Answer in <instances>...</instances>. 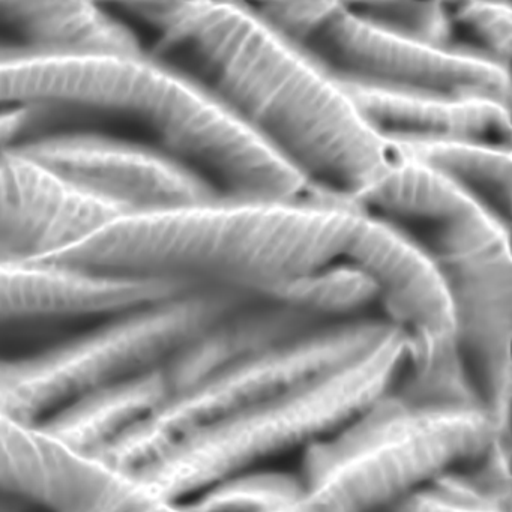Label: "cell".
<instances>
[{"instance_id": "1", "label": "cell", "mask_w": 512, "mask_h": 512, "mask_svg": "<svg viewBox=\"0 0 512 512\" xmlns=\"http://www.w3.org/2000/svg\"><path fill=\"white\" fill-rule=\"evenodd\" d=\"M158 32L149 55L214 98L277 155L310 199L353 206L391 170L394 154L340 83L251 4H128Z\"/></svg>"}, {"instance_id": "2", "label": "cell", "mask_w": 512, "mask_h": 512, "mask_svg": "<svg viewBox=\"0 0 512 512\" xmlns=\"http://www.w3.org/2000/svg\"><path fill=\"white\" fill-rule=\"evenodd\" d=\"M367 220L358 208L316 199L208 200L118 215L34 260L286 299L329 319L343 301L344 272H359Z\"/></svg>"}, {"instance_id": "3", "label": "cell", "mask_w": 512, "mask_h": 512, "mask_svg": "<svg viewBox=\"0 0 512 512\" xmlns=\"http://www.w3.org/2000/svg\"><path fill=\"white\" fill-rule=\"evenodd\" d=\"M355 208L412 242L451 304L455 340L479 404L509 434L511 226L422 164L394 154Z\"/></svg>"}, {"instance_id": "4", "label": "cell", "mask_w": 512, "mask_h": 512, "mask_svg": "<svg viewBox=\"0 0 512 512\" xmlns=\"http://www.w3.org/2000/svg\"><path fill=\"white\" fill-rule=\"evenodd\" d=\"M44 104L137 116L169 157L215 190L238 187L259 160L250 131L203 89L146 53L0 50V109Z\"/></svg>"}, {"instance_id": "5", "label": "cell", "mask_w": 512, "mask_h": 512, "mask_svg": "<svg viewBox=\"0 0 512 512\" xmlns=\"http://www.w3.org/2000/svg\"><path fill=\"white\" fill-rule=\"evenodd\" d=\"M509 439L478 406H421L394 389L304 449L302 503L313 512H382Z\"/></svg>"}, {"instance_id": "6", "label": "cell", "mask_w": 512, "mask_h": 512, "mask_svg": "<svg viewBox=\"0 0 512 512\" xmlns=\"http://www.w3.org/2000/svg\"><path fill=\"white\" fill-rule=\"evenodd\" d=\"M407 349L394 326L355 361L190 437L136 476L161 496L185 502L226 476L307 449L391 392L406 367Z\"/></svg>"}, {"instance_id": "7", "label": "cell", "mask_w": 512, "mask_h": 512, "mask_svg": "<svg viewBox=\"0 0 512 512\" xmlns=\"http://www.w3.org/2000/svg\"><path fill=\"white\" fill-rule=\"evenodd\" d=\"M260 296L196 289L113 316L38 355L0 359V409L43 421L128 374L169 358L224 314Z\"/></svg>"}, {"instance_id": "8", "label": "cell", "mask_w": 512, "mask_h": 512, "mask_svg": "<svg viewBox=\"0 0 512 512\" xmlns=\"http://www.w3.org/2000/svg\"><path fill=\"white\" fill-rule=\"evenodd\" d=\"M254 10L340 85L478 98L511 107L509 70L395 34L341 2H268Z\"/></svg>"}, {"instance_id": "9", "label": "cell", "mask_w": 512, "mask_h": 512, "mask_svg": "<svg viewBox=\"0 0 512 512\" xmlns=\"http://www.w3.org/2000/svg\"><path fill=\"white\" fill-rule=\"evenodd\" d=\"M392 328L385 316L374 314L323 323L289 343L200 380L98 454L113 466L139 475L190 437L355 361Z\"/></svg>"}, {"instance_id": "10", "label": "cell", "mask_w": 512, "mask_h": 512, "mask_svg": "<svg viewBox=\"0 0 512 512\" xmlns=\"http://www.w3.org/2000/svg\"><path fill=\"white\" fill-rule=\"evenodd\" d=\"M0 491L50 512H191L43 421L0 409Z\"/></svg>"}, {"instance_id": "11", "label": "cell", "mask_w": 512, "mask_h": 512, "mask_svg": "<svg viewBox=\"0 0 512 512\" xmlns=\"http://www.w3.org/2000/svg\"><path fill=\"white\" fill-rule=\"evenodd\" d=\"M86 193L122 214L164 211L217 200L164 151L95 134H61L19 145Z\"/></svg>"}, {"instance_id": "12", "label": "cell", "mask_w": 512, "mask_h": 512, "mask_svg": "<svg viewBox=\"0 0 512 512\" xmlns=\"http://www.w3.org/2000/svg\"><path fill=\"white\" fill-rule=\"evenodd\" d=\"M122 212L26 154L0 148V242L23 259L58 253Z\"/></svg>"}, {"instance_id": "13", "label": "cell", "mask_w": 512, "mask_h": 512, "mask_svg": "<svg viewBox=\"0 0 512 512\" xmlns=\"http://www.w3.org/2000/svg\"><path fill=\"white\" fill-rule=\"evenodd\" d=\"M188 287L160 278L104 274L34 259L0 262V322L128 313Z\"/></svg>"}, {"instance_id": "14", "label": "cell", "mask_w": 512, "mask_h": 512, "mask_svg": "<svg viewBox=\"0 0 512 512\" xmlns=\"http://www.w3.org/2000/svg\"><path fill=\"white\" fill-rule=\"evenodd\" d=\"M341 86L388 145L470 142L512 151L511 107L496 101Z\"/></svg>"}, {"instance_id": "15", "label": "cell", "mask_w": 512, "mask_h": 512, "mask_svg": "<svg viewBox=\"0 0 512 512\" xmlns=\"http://www.w3.org/2000/svg\"><path fill=\"white\" fill-rule=\"evenodd\" d=\"M0 22L26 38V49L49 53H143L133 32L89 2H0Z\"/></svg>"}, {"instance_id": "16", "label": "cell", "mask_w": 512, "mask_h": 512, "mask_svg": "<svg viewBox=\"0 0 512 512\" xmlns=\"http://www.w3.org/2000/svg\"><path fill=\"white\" fill-rule=\"evenodd\" d=\"M398 157L433 170L511 226L512 151L470 142L389 145Z\"/></svg>"}, {"instance_id": "17", "label": "cell", "mask_w": 512, "mask_h": 512, "mask_svg": "<svg viewBox=\"0 0 512 512\" xmlns=\"http://www.w3.org/2000/svg\"><path fill=\"white\" fill-rule=\"evenodd\" d=\"M302 499L301 475L254 467L214 482L184 503L191 512H277Z\"/></svg>"}, {"instance_id": "18", "label": "cell", "mask_w": 512, "mask_h": 512, "mask_svg": "<svg viewBox=\"0 0 512 512\" xmlns=\"http://www.w3.org/2000/svg\"><path fill=\"white\" fill-rule=\"evenodd\" d=\"M451 49L500 67L511 64L512 8L508 2L446 5Z\"/></svg>"}, {"instance_id": "19", "label": "cell", "mask_w": 512, "mask_h": 512, "mask_svg": "<svg viewBox=\"0 0 512 512\" xmlns=\"http://www.w3.org/2000/svg\"><path fill=\"white\" fill-rule=\"evenodd\" d=\"M382 512H509V503L476 487L457 467L404 494Z\"/></svg>"}, {"instance_id": "20", "label": "cell", "mask_w": 512, "mask_h": 512, "mask_svg": "<svg viewBox=\"0 0 512 512\" xmlns=\"http://www.w3.org/2000/svg\"><path fill=\"white\" fill-rule=\"evenodd\" d=\"M350 7L365 19L395 34L430 46L451 49V25L446 5L373 2L350 4Z\"/></svg>"}, {"instance_id": "21", "label": "cell", "mask_w": 512, "mask_h": 512, "mask_svg": "<svg viewBox=\"0 0 512 512\" xmlns=\"http://www.w3.org/2000/svg\"><path fill=\"white\" fill-rule=\"evenodd\" d=\"M35 109L16 107L0 109V148L13 145L14 140L34 121Z\"/></svg>"}, {"instance_id": "22", "label": "cell", "mask_w": 512, "mask_h": 512, "mask_svg": "<svg viewBox=\"0 0 512 512\" xmlns=\"http://www.w3.org/2000/svg\"><path fill=\"white\" fill-rule=\"evenodd\" d=\"M8 259H19V256H17L14 251H11L7 245H4L2 242H0V262H2V260Z\"/></svg>"}]
</instances>
